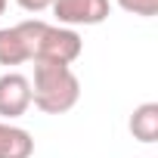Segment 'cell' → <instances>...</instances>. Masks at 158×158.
<instances>
[{"label": "cell", "mask_w": 158, "mask_h": 158, "mask_svg": "<svg viewBox=\"0 0 158 158\" xmlns=\"http://www.w3.org/2000/svg\"><path fill=\"white\" fill-rule=\"evenodd\" d=\"M31 106V81L19 71H6L0 77V121L22 118Z\"/></svg>", "instance_id": "obj_4"}, {"label": "cell", "mask_w": 158, "mask_h": 158, "mask_svg": "<svg viewBox=\"0 0 158 158\" xmlns=\"http://www.w3.org/2000/svg\"><path fill=\"white\" fill-rule=\"evenodd\" d=\"M16 3L25 10V13H44L53 6V0H16Z\"/></svg>", "instance_id": "obj_9"}, {"label": "cell", "mask_w": 158, "mask_h": 158, "mask_svg": "<svg viewBox=\"0 0 158 158\" xmlns=\"http://www.w3.org/2000/svg\"><path fill=\"white\" fill-rule=\"evenodd\" d=\"M130 133L139 143H155L158 139V102H143L130 115Z\"/></svg>", "instance_id": "obj_6"}, {"label": "cell", "mask_w": 158, "mask_h": 158, "mask_svg": "<svg viewBox=\"0 0 158 158\" xmlns=\"http://www.w3.org/2000/svg\"><path fill=\"white\" fill-rule=\"evenodd\" d=\"M6 13V0H0V16H3Z\"/></svg>", "instance_id": "obj_10"}, {"label": "cell", "mask_w": 158, "mask_h": 158, "mask_svg": "<svg viewBox=\"0 0 158 158\" xmlns=\"http://www.w3.org/2000/svg\"><path fill=\"white\" fill-rule=\"evenodd\" d=\"M25 50H28V62H59V65H71L84 50V40L74 28L65 25H50L44 19H25L16 25Z\"/></svg>", "instance_id": "obj_1"}, {"label": "cell", "mask_w": 158, "mask_h": 158, "mask_svg": "<svg viewBox=\"0 0 158 158\" xmlns=\"http://www.w3.org/2000/svg\"><path fill=\"white\" fill-rule=\"evenodd\" d=\"M50 10L59 25L77 28V25H102L112 13V3L109 0H53Z\"/></svg>", "instance_id": "obj_3"}, {"label": "cell", "mask_w": 158, "mask_h": 158, "mask_svg": "<svg viewBox=\"0 0 158 158\" xmlns=\"http://www.w3.org/2000/svg\"><path fill=\"white\" fill-rule=\"evenodd\" d=\"M28 62V50L16 31V25L0 28V65H22Z\"/></svg>", "instance_id": "obj_7"}, {"label": "cell", "mask_w": 158, "mask_h": 158, "mask_svg": "<svg viewBox=\"0 0 158 158\" xmlns=\"http://www.w3.org/2000/svg\"><path fill=\"white\" fill-rule=\"evenodd\" d=\"M34 139L25 127H16L13 121H0V158H31Z\"/></svg>", "instance_id": "obj_5"}, {"label": "cell", "mask_w": 158, "mask_h": 158, "mask_svg": "<svg viewBox=\"0 0 158 158\" xmlns=\"http://www.w3.org/2000/svg\"><path fill=\"white\" fill-rule=\"evenodd\" d=\"M81 99V81L71 71V65L59 62H34L31 81V102L44 115H65Z\"/></svg>", "instance_id": "obj_2"}, {"label": "cell", "mask_w": 158, "mask_h": 158, "mask_svg": "<svg viewBox=\"0 0 158 158\" xmlns=\"http://www.w3.org/2000/svg\"><path fill=\"white\" fill-rule=\"evenodd\" d=\"M118 6L130 16H143V19H152L158 16V0H118Z\"/></svg>", "instance_id": "obj_8"}]
</instances>
